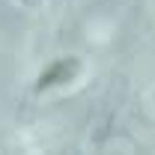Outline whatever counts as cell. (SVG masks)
I'll list each match as a JSON object with an SVG mask.
<instances>
[{"label":"cell","mask_w":155,"mask_h":155,"mask_svg":"<svg viewBox=\"0 0 155 155\" xmlns=\"http://www.w3.org/2000/svg\"><path fill=\"white\" fill-rule=\"evenodd\" d=\"M24 3H36V0H24Z\"/></svg>","instance_id":"7a4b0ae2"},{"label":"cell","mask_w":155,"mask_h":155,"mask_svg":"<svg viewBox=\"0 0 155 155\" xmlns=\"http://www.w3.org/2000/svg\"><path fill=\"white\" fill-rule=\"evenodd\" d=\"M81 72V63H78V57H60L54 60L42 75H39V84L36 90H51V87H63V84H69L72 78Z\"/></svg>","instance_id":"6da1fadb"}]
</instances>
